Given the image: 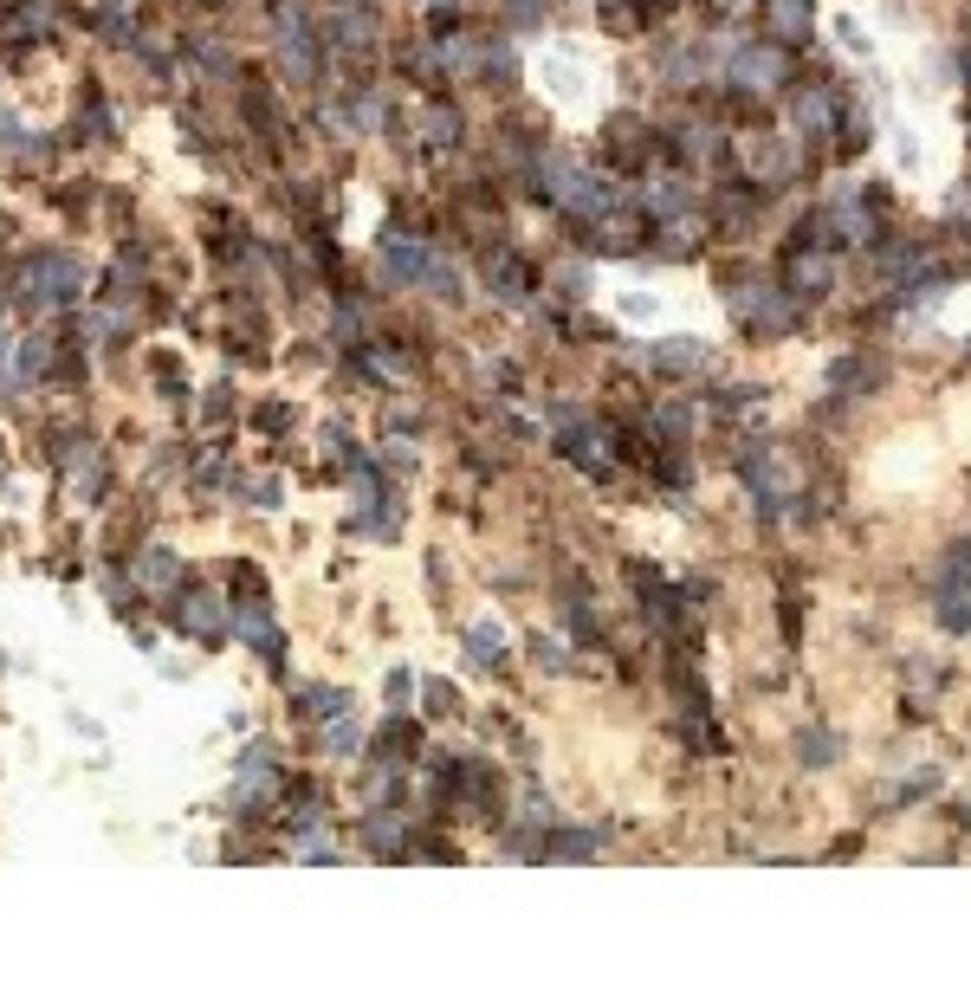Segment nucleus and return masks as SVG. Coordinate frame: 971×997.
Listing matches in <instances>:
<instances>
[{"label": "nucleus", "instance_id": "nucleus-1", "mask_svg": "<svg viewBox=\"0 0 971 997\" xmlns=\"http://www.w3.org/2000/svg\"><path fill=\"white\" fill-rule=\"evenodd\" d=\"M538 72H544V85L557 91V98H583V91H590V65H583V52H544L538 59Z\"/></svg>", "mask_w": 971, "mask_h": 997}]
</instances>
